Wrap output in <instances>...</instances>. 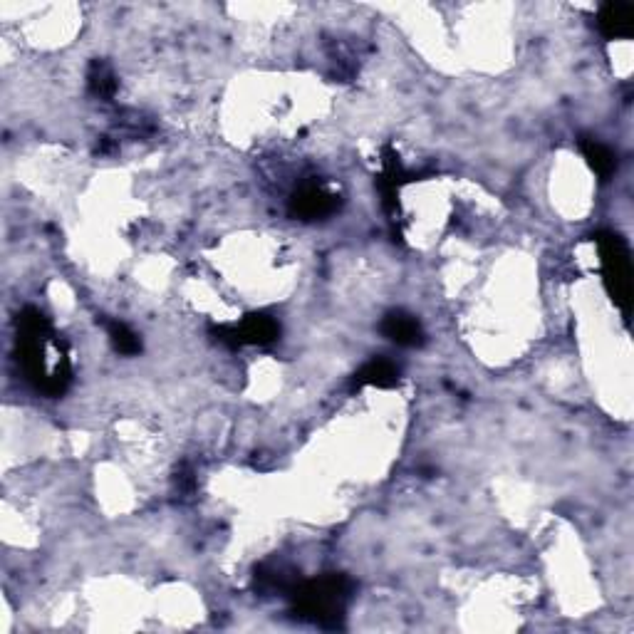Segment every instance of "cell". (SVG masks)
Wrapping results in <instances>:
<instances>
[{
  "label": "cell",
  "mask_w": 634,
  "mask_h": 634,
  "mask_svg": "<svg viewBox=\"0 0 634 634\" xmlns=\"http://www.w3.org/2000/svg\"><path fill=\"white\" fill-rule=\"evenodd\" d=\"M65 342L53 332V325L40 310L25 308L18 315V360L23 365L25 379L38 392L48 397H60L72 382V367L50 362V350H57Z\"/></svg>",
  "instance_id": "obj_1"
},
{
  "label": "cell",
  "mask_w": 634,
  "mask_h": 634,
  "mask_svg": "<svg viewBox=\"0 0 634 634\" xmlns=\"http://www.w3.org/2000/svg\"><path fill=\"white\" fill-rule=\"evenodd\" d=\"M295 602V615L320 627H340L345 620L347 602L352 597V582L345 575H322L310 582H298L290 592Z\"/></svg>",
  "instance_id": "obj_2"
},
{
  "label": "cell",
  "mask_w": 634,
  "mask_h": 634,
  "mask_svg": "<svg viewBox=\"0 0 634 634\" xmlns=\"http://www.w3.org/2000/svg\"><path fill=\"white\" fill-rule=\"evenodd\" d=\"M597 253H600L602 280L610 293L612 303L622 310V315L630 317L632 310V258L625 238L620 233L600 231L595 236Z\"/></svg>",
  "instance_id": "obj_3"
},
{
  "label": "cell",
  "mask_w": 634,
  "mask_h": 634,
  "mask_svg": "<svg viewBox=\"0 0 634 634\" xmlns=\"http://www.w3.org/2000/svg\"><path fill=\"white\" fill-rule=\"evenodd\" d=\"M407 181H412L409 171L404 169L399 154L392 147L382 149V174L377 176V189L382 196V206L387 211L389 221H397L399 218V189H402Z\"/></svg>",
  "instance_id": "obj_4"
},
{
  "label": "cell",
  "mask_w": 634,
  "mask_h": 634,
  "mask_svg": "<svg viewBox=\"0 0 634 634\" xmlns=\"http://www.w3.org/2000/svg\"><path fill=\"white\" fill-rule=\"evenodd\" d=\"M337 206H340V201H337L335 194H330V191L317 184H308L300 191H295L288 211L290 216L300 218V221H317V218L335 213Z\"/></svg>",
  "instance_id": "obj_5"
},
{
  "label": "cell",
  "mask_w": 634,
  "mask_h": 634,
  "mask_svg": "<svg viewBox=\"0 0 634 634\" xmlns=\"http://www.w3.org/2000/svg\"><path fill=\"white\" fill-rule=\"evenodd\" d=\"M379 330L389 342L399 347H422L426 340L422 322L414 315L404 313V310H392V313L384 315L379 322Z\"/></svg>",
  "instance_id": "obj_6"
},
{
  "label": "cell",
  "mask_w": 634,
  "mask_h": 634,
  "mask_svg": "<svg viewBox=\"0 0 634 634\" xmlns=\"http://www.w3.org/2000/svg\"><path fill=\"white\" fill-rule=\"evenodd\" d=\"M597 28L607 40H627L634 33V5L605 3L597 13Z\"/></svg>",
  "instance_id": "obj_7"
},
{
  "label": "cell",
  "mask_w": 634,
  "mask_h": 634,
  "mask_svg": "<svg viewBox=\"0 0 634 634\" xmlns=\"http://www.w3.org/2000/svg\"><path fill=\"white\" fill-rule=\"evenodd\" d=\"M399 382V367L392 360L384 357H374V360L362 365L352 377V389L362 387H377V389H392Z\"/></svg>",
  "instance_id": "obj_8"
},
{
  "label": "cell",
  "mask_w": 634,
  "mask_h": 634,
  "mask_svg": "<svg viewBox=\"0 0 634 634\" xmlns=\"http://www.w3.org/2000/svg\"><path fill=\"white\" fill-rule=\"evenodd\" d=\"M241 345H270L280 337V325L275 317L265 313H251L243 317L241 325H236Z\"/></svg>",
  "instance_id": "obj_9"
},
{
  "label": "cell",
  "mask_w": 634,
  "mask_h": 634,
  "mask_svg": "<svg viewBox=\"0 0 634 634\" xmlns=\"http://www.w3.org/2000/svg\"><path fill=\"white\" fill-rule=\"evenodd\" d=\"M578 147H580L582 157H585V161H587V166H590V169L595 171V174L600 176L602 181H607L615 176L617 154L612 152L607 144L597 142V139H592V137H580Z\"/></svg>",
  "instance_id": "obj_10"
},
{
  "label": "cell",
  "mask_w": 634,
  "mask_h": 634,
  "mask_svg": "<svg viewBox=\"0 0 634 634\" xmlns=\"http://www.w3.org/2000/svg\"><path fill=\"white\" fill-rule=\"evenodd\" d=\"M87 87L100 100H112L117 92V77H114L112 67L105 60H92L90 70H87Z\"/></svg>",
  "instance_id": "obj_11"
},
{
  "label": "cell",
  "mask_w": 634,
  "mask_h": 634,
  "mask_svg": "<svg viewBox=\"0 0 634 634\" xmlns=\"http://www.w3.org/2000/svg\"><path fill=\"white\" fill-rule=\"evenodd\" d=\"M107 335H109V340H112L114 350H117L119 355L134 357L142 352V340H139L137 332H134L132 327L124 325V322L109 320L107 322Z\"/></svg>",
  "instance_id": "obj_12"
}]
</instances>
